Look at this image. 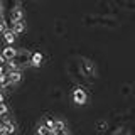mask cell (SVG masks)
Instances as JSON below:
<instances>
[{"label": "cell", "instance_id": "cell-13", "mask_svg": "<svg viewBox=\"0 0 135 135\" xmlns=\"http://www.w3.org/2000/svg\"><path fill=\"white\" fill-rule=\"evenodd\" d=\"M0 64H2V66H5V64H7V59L3 57L2 54H0Z\"/></svg>", "mask_w": 135, "mask_h": 135}, {"label": "cell", "instance_id": "cell-10", "mask_svg": "<svg viewBox=\"0 0 135 135\" xmlns=\"http://www.w3.org/2000/svg\"><path fill=\"white\" fill-rule=\"evenodd\" d=\"M59 130H66V125L62 120H54V132H59Z\"/></svg>", "mask_w": 135, "mask_h": 135}, {"label": "cell", "instance_id": "cell-9", "mask_svg": "<svg viewBox=\"0 0 135 135\" xmlns=\"http://www.w3.org/2000/svg\"><path fill=\"white\" fill-rule=\"evenodd\" d=\"M37 133H39V135H54V132H52V130H49L46 125H41L39 128H37Z\"/></svg>", "mask_w": 135, "mask_h": 135}, {"label": "cell", "instance_id": "cell-15", "mask_svg": "<svg viewBox=\"0 0 135 135\" xmlns=\"http://www.w3.org/2000/svg\"><path fill=\"white\" fill-rule=\"evenodd\" d=\"M54 135H68L66 130H59V132H54Z\"/></svg>", "mask_w": 135, "mask_h": 135}, {"label": "cell", "instance_id": "cell-16", "mask_svg": "<svg viewBox=\"0 0 135 135\" xmlns=\"http://www.w3.org/2000/svg\"><path fill=\"white\" fill-rule=\"evenodd\" d=\"M0 74H5V68H3L2 64H0Z\"/></svg>", "mask_w": 135, "mask_h": 135}, {"label": "cell", "instance_id": "cell-6", "mask_svg": "<svg viewBox=\"0 0 135 135\" xmlns=\"http://www.w3.org/2000/svg\"><path fill=\"white\" fill-rule=\"evenodd\" d=\"M20 78H22V73L20 71H14V73H8V81L10 84H15L20 81Z\"/></svg>", "mask_w": 135, "mask_h": 135}, {"label": "cell", "instance_id": "cell-14", "mask_svg": "<svg viewBox=\"0 0 135 135\" xmlns=\"http://www.w3.org/2000/svg\"><path fill=\"white\" fill-rule=\"evenodd\" d=\"M0 103H5V95H3V91H0Z\"/></svg>", "mask_w": 135, "mask_h": 135}, {"label": "cell", "instance_id": "cell-5", "mask_svg": "<svg viewBox=\"0 0 135 135\" xmlns=\"http://www.w3.org/2000/svg\"><path fill=\"white\" fill-rule=\"evenodd\" d=\"M15 37H17V36H15V32L12 31L10 27H8L5 32H3V41L7 42V46H12V44H14V42H15Z\"/></svg>", "mask_w": 135, "mask_h": 135}, {"label": "cell", "instance_id": "cell-7", "mask_svg": "<svg viewBox=\"0 0 135 135\" xmlns=\"http://www.w3.org/2000/svg\"><path fill=\"white\" fill-rule=\"evenodd\" d=\"M41 62H42V54L39 52V51L32 52V56H31V64L37 66V64H41Z\"/></svg>", "mask_w": 135, "mask_h": 135}, {"label": "cell", "instance_id": "cell-4", "mask_svg": "<svg viewBox=\"0 0 135 135\" xmlns=\"http://www.w3.org/2000/svg\"><path fill=\"white\" fill-rule=\"evenodd\" d=\"M10 29L15 32V36L22 34V32L25 31V24H24V20H17V22H12V20H10Z\"/></svg>", "mask_w": 135, "mask_h": 135}, {"label": "cell", "instance_id": "cell-2", "mask_svg": "<svg viewBox=\"0 0 135 135\" xmlns=\"http://www.w3.org/2000/svg\"><path fill=\"white\" fill-rule=\"evenodd\" d=\"M17 54H19V51H17L14 46H5V47L2 49V56L7 59V61H14L17 57Z\"/></svg>", "mask_w": 135, "mask_h": 135}, {"label": "cell", "instance_id": "cell-1", "mask_svg": "<svg viewBox=\"0 0 135 135\" xmlns=\"http://www.w3.org/2000/svg\"><path fill=\"white\" fill-rule=\"evenodd\" d=\"M10 20L12 22H17V20H24V8L22 5H14L12 7V10H10Z\"/></svg>", "mask_w": 135, "mask_h": 135}, {"label": "cell", "instance_id": "cell-11", "mask_svg": "<svg viewBox=\"0 0 135 135\" xmlns=\"http://www.w3.org/2000/svg\"><path fill=\"white\" fill-rule=\"evenodd\" d=\"M8 27H10V25H8V24H7V20L3 19V15H0V32L3 34V32H5Z\"/></svg>", "mask_w": 135, "mask_h": 135}, {"label": "cell", "instance_id": "cell-3", "mask_svg": "<svg viewBox=\"0 0 135 135\" xmlns=\"http://www.w3.org/2000/svg\"><path fill=\"white\" fill-rule=\"evenodd\" d=\"M73 100L76 103H84V101H86V91H84L83 88H76L74 93H73Z\"/></svg>", "mask_w": 135, "mask_h": 135}, {"label": "cell", "instance_id": "cell-12", "mask_svg": "<svg viewBox=\"0 0 135 135\" xmlns=\"http://www.w3.org/2000/svg\"><path fill=\"white\" fill-rule=\"evenodd\" d=\"M7 112H8V107L5 103H0V117H5Z\"/></svg>", "mask_w": 135, "mask_h": 135}, {"label": "cell", "instance_id": "cell-17", "mask_svg": "<svg viewBox=\"0 0 135 135\" xmlns=\"http://www.w3.org/2000/svg\"><path fill=\"white\" fill-rule=\"evenodd\" d=\"M0 15H2V3H0Z\"/></svg>", "mask_w": 135, "mask_h": 135}, {"label": "cell", "instance_id": "cell-8", "mask_svg": "<svg viewBox=\"0 0 135 135\" xmlns=\"http://www.w3.org/2000/svg\"><path fill=\"white\" fill-rule=\"evenodd\" d=\"M7 68H8V73H14V71H20V66L17 64V61H7Z\"/></svg>", "mask_w": 135, "mask_h": 135}]
</instances>
